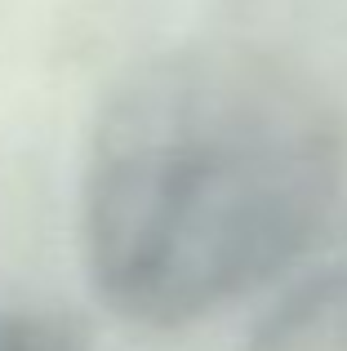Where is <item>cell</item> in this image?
Segmentation results:
<instances>
[{"label": "cell", "instance_id": "cell-1", "mask_svg": "<svg viewBox=\"0 0 347 351\" xmlns=\"http://www.w3.org/2000/svg\"><path fill=\"white\" fill-rule=\"evenodd\" d=\"M343 125L289 67L182 45L130 67L85 147L80 245L94 293L178 329L276 280L330 227Z\"/></svg>", "mask_w": 347, "mask_h": 351}, {"label": "cell", "instance_id": "cell-2", "mask_svg": "<svg viewBox=\"0 0 347 351\" xmlns=\"http://www.w3.org/2000/svg\"><path fill=\"white\" fill-rule=\"evenodd\" d=\"M245 351H347V267L289 285L254 320Z\"/></svg>", "mask_w": 347, "mask_h": 351}, {"label": "cell", "instance_id": "cell-3", "mask_svg": "<svg viewBox=\"0 0 347 351\" xmlns=\"http://www.w3.org/2000/svg\"><path fill=\"white\" fill-rule=\"evenodd\" d=\"M0 351H89V343L58 316L0 311Z\"/></svg>", "mask_w": 347, "mask_h": 351}]
</instances>
